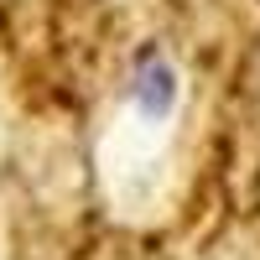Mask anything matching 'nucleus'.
Instances as JSON below:
<instances>
[{"instance_id":"1","label":"nucleus","mask_w":260,"mask_h":260,"mask_svg":"<svg viewBox=\"0 0 260 260\" xmlns=\"http://www.w3.org/2000/svg\"><path fill=\"white\" fill-rule=\"evenodd\" d=\"M172 94H177V73H172L161 57H151L146 68L136 73V89H130V99H136L151 120H161V115L172 110Z\"/></svg>"}]
</instances>
